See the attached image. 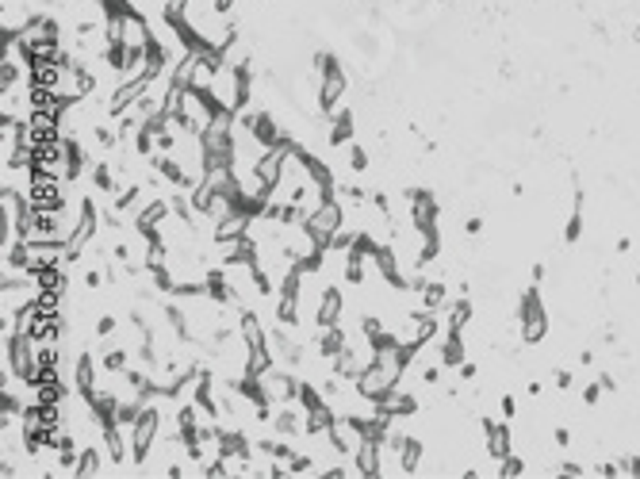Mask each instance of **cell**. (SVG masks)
I'll use <instances>...</instances> for the list:
<instances>
[{
  "label": "cell",
  "mask_w": 640,
  "mask_h": 479,
  "mask_svg": "<svg viewBox=\"0 0 640 479\" xmlns=\"http://www.w3.org/2000/svg\"><path fill=\"white\" fill-rule=\"evenodd\" d=\"M472 318H476V303H472V295H453V303L445 307V330L468 334Z\"/></svg>",
  "instance_id": "e0dca14e"
},
{
  "label": "cell",
  "mask_w": 640,
  "mask_h": 479,
  "mask_svg": "<svg viewBox=\"0 0 640 479\" xmlns=\"http://www.w3.org/2000/svg\"><path fill=\"white\" fill-rule=\"evenodd\" d=\"M345 223H349V211H345V203H341L338 196H326V200L311 211V219H307L303 227H307V235L315 238L318 250H330V238H334Z\"/></svg>",
  "instance_id": "277c9868"
},
{
  "label": "cell",
  "mask_w": 640,
  "mask_h": 479,
  "mask_svg": "<svg viewBox=\"0 0 640 479\" xmlns=\"http://www.w3.org/2000/svg\"><path fill=\"white\" fill-rule=\"evenodd\" d=\"M529 280H533V284L545 280V261H533V265H529Z\"/></svg>",
  "instance_id": "83f0119b"
},
{
  "label": "cell",
  "mask_w": 640,
  "mask_h": 479,
  "mask_svg": "<svg viewBox=\"0 0 640 479\" xmlns=\"http://www.w3.org/2000/svg\"><path fill=\"white\" fill-rule=\"evenodd\" d=\"M115 334H119V318H115L111 310H96L93 315V338L108 342V338H115Z\"/></svg>",
  "instance_id": "44dd1931"
},
{
  "label": "cell",
  "mask_w": 640,
  "mask_h": 479,
  "mask_svg": "<svg viewBox=\"0 0 640 479\" xmlns=\"http://www.w3.org/2000/svg\"><path fill=\"white\" fill-rule=\"evenodd\" d=\"M476 376H480V365H476V360H464V365L456 368V380H460V384H472Z\"/></svg>",
  "instance_id": "484cf974"
},
{
  "label": "cell",
  "mask_w": 640,
  "mask_h": 479,
  "mask_svg": "<svg viewBox=\"0 0 640 479\" xmlns=\"http://www.w3.org/2000/svg\"><path fill=\"white\" fill-rule=\"evenodd\" d=\"M460 230H464L468 238H480V235H483V219H480V215H468L464 223H460Z\"/></svg>",
  "instance_id": "4316f807"
},
{
  "label": "cell",
  "mask_w": 640,
  "mask_h": 479,
  "mask_svg": "<svg viewBox=\"0 0 640 479\" xmlns=\"http://www.w3.org/2000/svg\"><path fill=\"white\" fill-rule=\"evenodd\" d=\"M100 353H93V349H77V357H73V368H70V384H73V392L88 399L100 387Z\"/></svg>",
  "instance_id": "52a82bcc"
},
{
  "label": "cell",
  "mask_w": 640,
  "mask_h": 479,
  "mask_svg": "<svg viewBox=\"0 0 640 479\" xmlns=\"http://www.w3.org/2000/svg\"><path fill=\"white\" fill-rule=\"evenodd\" d=\"M341 158H345V169H349L353 177H365L368 169H373V158H368V150L361 146V142H349L345 150H338Z\"/></svg>",
  "instance_id": "d6986e66"
},
{
  "label": "cell",
  "mask_w": 640,
  "mask_h": 479,
  "mask_svg": "<svg viewBox=\"0 0 640 479\" xmlns=\"http://www.w3.org/2000/svg\"><path fill=\"white\" fill-rule=\"evenodd\" d=\"M498 414H503L506 422H510V418H518V399L510 395V392H503V395H498Z\"/></svg>",
  "instance_id": "603a6c76"
},
{
  "label": "cell",
  "mask_w": 640,
  "mask_h": 479,
  "mask_svg": "<svg viewBox=\"0 0 640 479\" xmlns=\"http://www.w3.org/2000/svg\"><path fill=\"white\" fill-rule=\"evenodd\" d=\"M353 468H357V475H365V479H380L383 475V442L365 437L361 449L353 452Z\"/></svg>",
  "instance_id": "5bb4252c"
},
{
  "label": "cell",
  "mask_w": 640,
  "mask_h": 479,
  "mask_svg": "<svg viewBox=\"0 0 640 479\" xmlns=\"http://www.w3.org/2000/svg\"><path fill=\"white\" fill-rule=\"evenodd\" d=\"M548 437H553L556 449H571V430H568V425H553V434H548Z\"/></svg>",
  "instance_id": "d4e9b609"
},
{
  "label": "cell",
  "mask_w": 640,
  "mask_h": 479,
  "mask_svg": "<svg viewBox=\"0 0 640 479\" xmlns=\"http://www.w3.org/2000/svg\"><path fill=\"white\" fill-rule=\"evenodd\" d=\"M514 322H518V338L521 345H541L548 338V307L541 295V284L518 292V307H514Z\"/></svg>",
  "instance_id": "7a4b0ae2"
},
{
  "label": "cell",
  "mask_w": 640,
  "mask_h": 479,
  "mask_svg": "<svg viewBox=\"0 0 640 479\" xmlns=\"http://www.w3.org/2000/svg\"><path fill=\"white\" fill-rule=\"evenodd\" d=\"M403 207H406V223L422 235H433V230H441V200L433 188H422V185H406L403 188Z\"/></svg>",
  "instance_id": "3957f363"
},
{
  "label": "cell",
  "mask_w": 640,
  "mask_h": 479,
  "mask_svg": "<svg viewBox=\"0 0 640 479\" xmlns=\"http://www.w3.org/2000/svg\"><path fill=\"white\" fill-rule=\"evenodd\" d=\"M326 442H330V449H334L338 457L353 460V452L361 449L365 434H361V425H357V418H353V414H338V418H334V425H330V430H326Z\"/></svg>",
  "instance_id": "ba28073f"
},
{
  "label": "cell",
  "mask_w": 640,
  "mask_h": 479,
  "mask_svg": "<svg viewBox=\"0 0 640 479\" xmlns=\"http://www.w3.org/2000/svg\"><path fill=\"white\" fill-rule=\"evenodd\" d=\"M526 472H529V460L518 457V449L510 452V457L495 460V475H498V479H514V475H526Z\"/></svg>",
  "instance_id": "ffe728a7"
},
{
  "label": "cell",
  "mask_w": 640,
  "mask_h": 479,
  "mask_svg": "<svg viewBox=\"0 0 640 479\" xmlns=\"http://www.w3.org/2000/svg\"><path fill=\"white\" fill-rule=\"evenodd\" d=\"M173 219V207H169V196L165 192H158V196H150L143 203V211H138L131 219V230H138V235H153V230H161L165 223Z\"/></svg>",
  "instance_id": "9c48e42d"
},
{
  "label": "cell",
  "mask_w": 640,
  "mask_h": 479,
  "mask_svg": "<svg viewBox=\"0 0 640 479\" xmlns=\"http://www.w3.org/2000/svg\"><path fill=\"white\" fill-rule=\"evenodd\" d=\"M250 227H253V219L250 215H242V211H230L226 219H219V223L211 227V242H238L242 235H250Z\"/></svg>",
  "instance_id": "ac0fdd59"
},
{
  "label": "cell",
  "mask_w": 640,
  "mask_h": 479,
  "mask_svg": "<svg viewBox=\"0 0 640 479\" xmlns=\"http://www.w3.org/2000/svg\"><path fill=\"white\" fill-rule=\"evenodd\" d=\"M636 288H640V273H636Z\"/></svg>",
  "instance_id": "f546056e"
},
{
  "label": "cell",
  "mask_w": 640,
  "mask_h": 479,
  "mask_svg": "<svg viewBox=\"0 0 640 479\" xmlns=\"http://www.w3.org/2000/svg\"><path fill=\"white\" fill-rule=\"evenodd\" d=\"M349 142H357V111L349 103H341L326 120V150H345Z\"/></svg>",
  "instance_id": "30bf717a"
},
{
  "label": "cell",
  "mask_w": 640,
  "mask_h": 479,
  "mask_svg": "<svg viewBox=\"0 0 640 479\" xmlns=\"http://www.w3.org/2000/svg\"><path fill=\"white\" fill-rule=\"evenodd\" d=\"M268 430H273L276 437H288V442H303V437H307V430H303V407L299 403H280L273 410Z\"/></svg>",
  "instance_id": "8fae6325"
},
{
  "label": "cell",
  "mask_w": 640,
  "mask_h": 479,
  "mask_svg": "<svg viewBox=\"0 0 640 479\" xmlns=\"http://www.w3.org/2000/svg\"><path fill=\"white\" fill-rule=\"evenodd\" d=\"M603 395H606V387L598 384V380H591V384L579 387V403H583V407H598V403H603Z\"/></svg>",
  "instance_id": "7402d4cb"
},
{
  "label": "cell",
  "mask_w": 640,
  "mask_h": 479,
  "mask_svg": "<svg viewBox=\"0 0 640 479\" xmlns=\"http://www.w3.org/2000/svg\"><path fill=\"white\" fill-rule=\"evenodd\" d=\"M108 452L100 442H88L81 449V457H77V468H73V479H88V475H104L108 472Z\"/></svg>",
  "instance_id": "9a60e30c"
},
{
  "label": "cell",
  "mask_w": 640,
  "mask_h": 479,
  "mask_svg": "<svg viewBox=\"0 0 640 479\" xmlns=\"http://www.w3.org/2000/svg\"><path fill=\"white\" fill-rule=\"evenodd\" d=\"M453 303V288H449V280L445 277H430L426 284H422V292H418V307H426V310H441L445 315V307Z\"/></svg>",
  "instance_id": "2e32d148"
},
{
  "label": "cell",
  "mask_w": 640,
  "mask_h": 479,
  "mask_svg": "<svg viewBox=\"0 0 640 479\" xmlns=\"http://www.w3.org/2000/svg\"><path fill=\"white\" fill-rule=\"evenodd\" d=\"M613 250H618V253H629V250H633V238H625V235H621L618 242H613Z\"/></svg>",
  "instance_id": "f1b7e54d"
},
{
  "label": "cell",
  "mask_w": 640,
  "mask_h": 479,
  "mask_svg": "<svg viewBox=\"0 0 640 479\" xmlns=\"http://www.w3.org/2000/svg\"><path fill=\"white\" fill-rule=\"evenodd\" d=\"M571 384H575L571 368H553V387H556L560 395H564V392H571Z\"/></svg>",
  "instance_id": "cb8c5ba5"
},
{
  "label": "cell",
  "mask_w": 640,
  "mask_h": 479,
  "mask_svg": "<svg viewBox=\"0 0 640 479\" xmlns=\"http://www.w3.org/2000/svg\"><path fill=\"white\" fill-rule=\"evenodd\" d=\"M311 73H318V88H315V115L330 120L349 93V73H345L341 58L334 50H315L311 54Z\"/></svg>",
  "instance_id": "6da1fadb"
},
{
  "label": "cell",
  "mask_w": 640,
  "mask_h": 479,
  "mask_svg": "<svg viewBox=\"0 0 640 479\" xmlns=\"http://www.w3.org/2000/svg\"><path fill=\"white\" fill-rule=\"evenodd\" d=\"M433 353H438V360L445 368H460L468 360V334H456V330H445L438 342H433Z\"/></svg>",
  "instance_id": "7c38bea8"
},
{
  "label": "cell",
  "mask_w": 640,
  "mask_h": 479,
  "mask_svg": "<svg viewBox=\"0 0 640 479\" xmlns=\"http://www.w3.org/2000/svg\"><path fill=\"white\" fill-rule=\"evenodd\" d=\"M480 430H483V452H488V460H503V457L514 452V430H510L506 418H491V414H483Z\"/></svg>",
  "instance_id": "8992f818"
},
{
  "label": "cell",
  "mask_w": 640,
  "mask_h": 479,
  "mask_svg": "<svg viewBox=\"0 0 640 479\" xmlns=\"http://www.w3.org/2000/svg\"><path fill=\"white\" fill-rule=\"evenodd\" d=\"M345 315H349V295H345V284L338 280H326L323 295L315 303V330H326V326H341Z\"/></svg>",
  "instance_id": "5b68a950"
},
{
  "label": "cell",
  "mask_w": 640,
  "mask_h": 479,
  "mask_svg": "<svg viewBox=\"0 0 640 479\" xmlns=\"http://www.w3.org/2000/svg\"><path fill=\"white\" fill-rule=\"evenodd\" d=\"M349 345V326H326V330H315L311 334V349H315V357L318 360H334L341 349Z\"/></svg>",
  "instance_id": "4fadbf2b"
}]
</instances>
